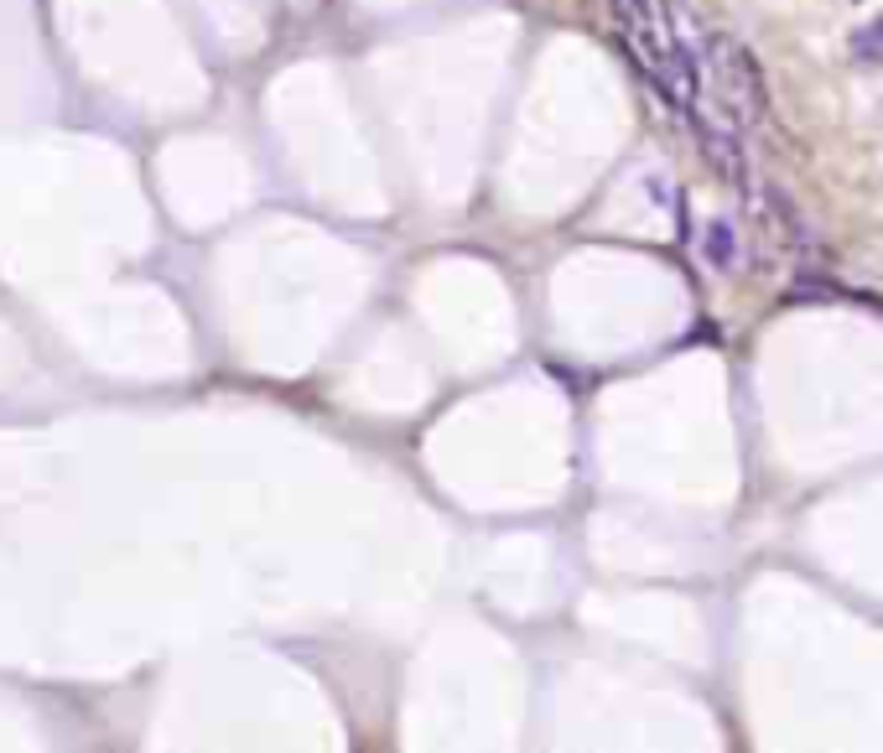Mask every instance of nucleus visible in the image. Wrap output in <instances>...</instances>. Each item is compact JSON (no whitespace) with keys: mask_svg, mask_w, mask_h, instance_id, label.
<instances>
[{"mask_svg":"<svg viewBox=\"0 0 883 753\" xmlns=\"http://www.w3.org/2000/svg\"><path fill=\"white\" fill-rule=\"evenodd\" d=\"M707 57H713V73L723 84V100L733 104V121H765L769 115V84L759 57L733 42L728 32H707Z\"/></svg>","mask_w":883,"mask_h":753,"instance_id":"nucleus-1","label":"nucleus"},{"mask_svg":"<svg viewBox=\"0 0 883 753\" xmlns=\"http://www.w3.org/2000/svg\"><path fill=\"white\" fill-rule=\"evenodd\" d=\"M681 115H686V125L697 130V146L702 156H707V167L717 171V177H728L733 188H754L748 182V156H744V140L733 136V125H713L707 115H702L697 104H681Z\"/></svg>","mask_w":883,"mask_h":753,"instance_id":"nucleus-2","label":"nucleus"},{"mask_svg":"<svg viewBox=\"0 0 883 753\" xmlns=\"http://www.w3.org/2000/svg\"><path fill=\"white\" fill-rule=\"evenodd\" d=\"M765 213H769V223L785 234V244H796V250L806 244V219H800L796 203H790L780 188H765Z\"/></svg>","mask_w":883,"mask_h":753,"instance_id":"nucleus-3","label":"nucleus"},{"mask_svg":"<svg viewBox=\"0 0 883 753\" xmlns=\"http://www.w3.org/2000/svg\"><path fill=\"white\" fill-rule=\"evenodd\" d=\"M707 260H713L717 271H733V265H738V234H733L728 219L707 223Z\"/></svg>","mask_w":883,"mask_h":753,"instance_id":"nucleus-4","label":"nucleus"},{"mask_svg":"<svg viewBox=\"0 0 883 753\" xmlns=\"http://www.w3.org/2000/svg\"><path fill=\"white\" fill-rule=\"evenodd\" d=\"M852 52H858L863 63H883V17H879V21H868L863 32L852 36Z\"/></svg>","mask_w":883,"mask_h":753,"instance_id":"nucleus-5","label":"nucleus"}]
</instances>
